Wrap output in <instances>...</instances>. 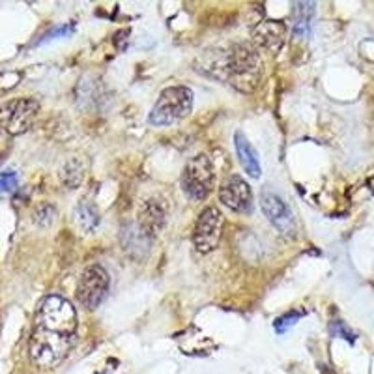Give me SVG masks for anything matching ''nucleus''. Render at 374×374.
Here are the masks:
<instances>
[{
	"label": "nucleus",
	"instance_id": "3",
	"mask_svg": "<svg viewBox=\"0 0 374 374\" xmlns=\"http://www.w3.org/2000/svg\"><path fill=\"white\" fill-rule=\"evenodd\" d=\"M227 79L240 92H253L260 81V58L254 47L247 44L236 45L227 58Z\"/></svg>",
	"mask_w": 374,
	"mask_h": 374
},
{
	"label": "nucleus",
	"instance_id": "11",
	"mask_svg": "<svg viewBox=\"0 0 374 374\" xmlns=\"http://www.w3.org/2000/svg\"><path fill=\"white\" fill-rule=\"evenodd\" d=\"M286 36H288V28L283 21L266 19L254 26L253 39L254 44L266 49L270 53H279L281 47L285 45Z\"/></svg>",
	"mask_w": 374,
	"mask_h": 374
},
{
	"label": "nucleus",
	"instance_id": "6",
	"mask_svg": "<svg viewBox=\"0 0 374 374\" xmlns=\"http://www.w3.org/2000/svg\"><path fill=\"white\" fill-rule=\"evenodd\" d=\"M111 288L107 270L100 264H92L83 272L79 285H77V298L79 303L86 307L88 311H94L105 301Z\"/></svg>",
	"mask_w": 374,
	"mask_h": 374
},
{
	"label": "nucleus",
	"instance_id": "17",
	"mask_svg": "<svg viewBox=\"0 0 374 374\" xmlns=\"http://www.w3.org/2000/svg\"><path fill=\"white\" fill-rule=\"evenodd\" d=\"M70 176H73V187L83 182V169L79 165V161H70V163L62 169V180L66 184H68Z\"/></svg>",
	"mask_w": 374,
	"mask_h": 374
},
{
	"label": "nucleus",
	"instance_id": "19",
	"mask_svg": "<svg viewBox=\"0 0 374 374\" xmlns=\"http://www.w3.org/2000/svg\"><path fill=\"white\" fill-rule=\"evenodd\" d=\"M70 32H73V25L57 26V28H53L51 32H47L41 41H47V39H55V38H64V36H68Z\"/></svg>",
	"mask_w": 374,
	"mask_h": 374
},
{
	"label": "nucleus",
	"instance_id": "10",
	"mask_svg": "<svg viewBox=\"0 0 374 374\" xmlns=\"http://www.w3.org/2000/svg\"><path fill=\"white\" fill-rule=\"evenodd\" d=\"M219 200L232 212L245 214L253 206V191L243 178L232 174L219 187Z\"/></svg>",
	"mask_w": 374,
	"mask_h": 374
},
{
	"label": "nucleus",
	"instance_id": "14",
	"mask_svg": "<svg viewBox=\"0 0 374 374\" xmlns=\"http://www.w3.org/2000/svg\"><path fill=\"white\" fill-rule=\"evenodd\" d=\"M312 21H315V2H296L292 13V32L298 39L311 36Z\"/></svg>",
	"mask_w": 374,
	"mask_h": 374
},
{
	"label": "nucleus",
	"instance_id": "1",
	"mask_svg": "<svg viewBox=\"0 0 374 374\" xmlns=\"http://www.w3.org/2000/svg\"><path fill=\"white\" fill-rule=\"evenodd\" d=\"M77 311L70 299L51 294L45 296L38 305L36 318H34V328L60 333V335L75 337L77 331Z\"/></svg>",
	"mask_w": 374,
	"mask_h": 374
},
{
	"label": "nucleus",
	"instance_id": "18",
	"mask_svg": "<svg viewBox=\"0 0 374 374\" xmlns=\"http://www.w3.org/2000/svg\"><path fill=\"white\" fill-rule=\"evenodd\" d=\"M17 187V174L12 171L0 174V191H13Z\"/></svg>",
	"mask_w": 374,
	"mask_h": 374
},
{
	"label": "nucleus",
	"instance_id": "16",
	"mask_svg": "<svg viewBox=\"0 0 374 374\" xmlns=\"http://www.w3.org/2000/svg\"><path fill=\"white\" fill-rule=\"evenodd\" d=\"M301 317H303V312L299 311L286 312V315H283V317H279L275 322H273V328H275V331H277L279 335H283V333H286V331L290 330L292 326H296V324L301 320Z\"/></svg>",
	"mask_w": 374,
	"mask_h": 374
},
{
	"label": "nucleus",
	"instance_id": "9",
	"mask_svg": "<svg viewBox=\"0 0 374 374\" xmlns=\"http://www.w3.org/2000/svg\"><path fill=\"white\" fill-rule=\"evenodd\" d=\"M260 208L264 212V216L270 219V223H273V227L279 229V232H283L285 236H292L296 232V223H294L290 208L286 206L285 200L275 191H262Z\"/></svg>",
	"mask_w": 374,
	"mask_h": 374
},
{
	"label": "nucleus",
	"instance_id": "12",
	"mask_svg": "<svg viewBox=\"0 0 374 374\" xmlns=\"http://www.w3.org/2000/svg\"><path fill=\"white\" fill-rule=\"evenodd\" d=\"M167 219V208L163 200H158V198H150L142 204L139 214V227L144 230L146 234L152 236L156 234L158 230L163 229Z\"/></svg>",
	"mask_w": 374,
	"mask_h": 374
},
{
	"label": "nucleus",
	"instance_id": "2",
	"mask_svg": "<svg viewBox=\"0 0 374 374\" xmlns=\"http://www.w3.org/2000/svg\"><path fill=\"white\" fill-rule=\"evenodd\" d=\"M75 344V337L60 335L53 331L34 328L28 341V354L32 363L39 368H55L66 359Z\"/></svg>",
	"mask_w": 374,
	"mask_h": 374
},
{
	"label": "nucleus",
	"instance_id": "8",
	"mask_svg": "<svg viewBox=\"0 0 374 374\" xmlns=\"http://www.w3.org/2000/svg\"><path fill=\"white\" fill-rule=\"evenodd\" d=\"M223 234V214L216 206H208L200 212L195 229H193V245L198 253H212L219 245Z\"/></svg>",
	"mask_w": 374,
	"mask_h": 374
},
{
	"label": "nucleus",
	"instance_id": "20",
	"mask_svg": "<svg viewBox=\"0 0 374 374\" xmlns=\"http://www.w3.org/2000/svg\"><path fill=\"white\" fill-rule=\"evenodd\" d=\"M331 333H333V335H343L344 339H350V341H354L352 333H350V331L346 330V328H344V326L341 322H335L333 326H331Z\"/></svg>",
	"mask_w": 374,
	"mask_h": 374
},
{
	"label": "nucleus",
	"instance_id": "4",
	"mask_svg": "<svg viewBox=\"0 0 374 374\" xmlns=\"http://www.w3.org/2000/svg\"><path fill=\"white\" fill-rule=\"evenodd\" d=\"M193 109V90L189 86H169L159 94L158 102L150 111L148 122L163 127L184 120Z\"/></svg>",
	"mask_w": 374,
	"mask_h": 374
},
{
	"label": "nucleus",
	"instance_id": "7",
	"mask_svg": "<svg viewBox=\"0 0 374 374\" xmlns=\"http://www.w3.org/2000/svg\"><path fill=\"white\" fill-rule=\"evenodd\" d=\"M38 111L39 105L36 100H30V97L12 100L0 107V127L10 135L25 133L32 126Z\"/></svg>",
	"mask_w": 374,
	"mask_h": 374
},
{
	"label": "nucleus",
	"instance_id": "13",
	"mask_svg": "<svg viewBox=\"0 0 374 374\" xmlns=\"http://www.w3.org/2000/svg\"><path fill=\"white\" fill-rule=\"evenodd\" d=\"M236 142V152H238V158H240V163L243 167V171L247 172L251 178H260L262 174V167H260L259 152L254 150V146L247 140V137L241 133V131H236L234 135Z\"/></svg>",
	"mask_w": 374,
	"mask_h": 374
},
{
	"label": "nucleus",
	"instance_id": "15",
	"mask_svg": "<svg viewBox=\"0 0 374 374\" xmlns=\"http://www.w3.org/2000/svg\"><path fill=\"white\" fill-rule=\"evenodd\" d=\"M73 221L84 234H94L100 227V212L90 203H79L73 209Z\"/></svg>",
	"mask_w": 374,
	"mask_h": 374
},
{
	"label": "nucleus",
	"instance_id": "5",
	"mask_svg": "<svg viewBox=\"0 0 374 374\" xmlns=\"http://www.w3.org/2000/svg\"><path fill=\"white\" fill-rule=\"evenodd\" d=\"M214 163L206 153H198L185 163L182 174V189L193 200H204L214 187Z\"/></svg>",
	"mask_w": 374,
	"mask_h": 374
}]
</instances>
